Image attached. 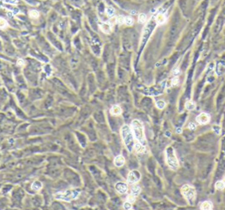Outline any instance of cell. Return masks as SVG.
<instances>
[{
    "mask_svg": "<svg viewBox=\"0 0 225 210\" xmlns=\"http://www.w3.org/2000/svg\"><path fill=\"white\" fill-rule=\"evenodd\" d=\"M155 20H156V22H157V25H162V24H163L164 22H165L166 17L163 14H157V16H156V18H155Z\"/></svg>",
    "mask_w": 225,
    "mask_h": 210,
    "instance_id": "obj_12",
    "label": "cell"
},
{
    "mask_svg": "<svg viewBox=\"0 0 225 210\" xmlns=\"http://www.w3.org/2000/svg\"><path fill=\"white\" fill-rule=\"evenodd\" d=\"M195 102H193V101H188V102H186V104H185V108H186L187 110H194L195 108Z\"/></svg>",
    "mask_w": 225,
    "mask_h": 210,
    "instance_id": "obj_17",
    "label": "cell"
},
{
    "mask_svg": "<svg viewBox=\"0 0 225 210\" xmlns=\"http://www.w3.org/2000/svg\"><path fill=\"white\" fill-rule=\"evenodd\" d=\"M131 130L135 138L139 142H140L142 145H145L146 137H145V132H144L143 124L140 120H134L131 123Z\"/></svg>",
    "mask_w": 225,
    "mask_h": 210,
    "instance_id": "obj_2",
    "label": "cell"
},
{
    "mask_svg": "<svg viewBox=\"0 0 225 210\" xmlns=\"http://www.w3.org/2000/svg\"><path fill=\"white\" fill-rule=\"evenodd\" d=\"M156 12V8H152V9H151V13H155Z\"/></svg>",
    "mask_w": 225,
    "mask_h": 210,
    "instance_id": "obj_40",
    "label": "cell"
},
{
    "mask_svg": "<svg viewBox=\"0 0 225 210\" xmlns=\"http://www.w3.org/2000/svg\"><path fill=\"white\" fill-rule=\"evenodd\" d=\"M80 194V189H71V190H66L64 192H57L54 195L56 199L62 201H66V202H70L72 200H75L79 197Z\"/></svg>",
    "mask_w": 225,
    "mask_h": 210,
    "instance_id": "obj_3",
    "label": "cell"
},
{
    "mask_svg": "<svg viewBox=\"0 0 225 210\" xmlns=\"http://www.w3.org/2000/svg\"><path fill=\"white\" fill-rule=\"evenodd\" d=\"M140 180V173L138 170H132L128 175V183L135 184Z\"/></svg>",
    "mask_w": 225,
    "mask_h": 210,
    "instance_id": "obj_6",
    "label": "cell"
},
{
    "mask_svg": "<svg viewBox=\"0 0 225 210\" xmlns=\"http://www.w3.org/2000/svg\"><path fill=\"white\" fill-rule=\"evenodd\" d=\"M147 15H146V14L141 13V14H140V15H139L138 20H139V22H140V23H145L146 20H147Z\"/></svg>",
    "mask_w": 225,
    "mask_h": 210,
    "instance_id": "obj_22",
    "label": "cell"
},
{
    "mask_svg": "<svg viewBox=\"0 0 225 210\" xmlns=\"http://www.w3.org/2000/svg\"><path fill=\"white\" fill-rule=\"evenodd\" d=\"M116 22L118 24V25H123L124 23V17L120 15V16H118L116 18Z\"/></svg>",
    "mask_w": 225,
    "mask_h": 210,
    "instance_id": "obj_24",
    "label": "cell"
},
{
    "mask_svg": "<svg viewBox=\"0 0 225 210\" xmlns=\"http://www.w3.org/2000/svg\"><path fill=\"white\" fill-rule=\"evenodd\" d=\"M166 162L167 164L169 165L170 169L173 170H176L178 168V162L176 156H175L174 150L172 147H169L166 149Z\"/></svg>",
    "mask_w": 225,
    "mask_h": 210,
    "instance_id": "obj_4",
    "label": "cell"
},
{
    "mask_svg": "<svg viewBox=\"0 0 225 210\" xmlns=\"http://www.w3.org/2000/svg\"><path fill=\"white\" fill-rule=\"evenodd\" d=\"M7 15H8V16L9 17V18H12V17H13L15 15H14V13H13V12L8 11V14H7Z\"/></svg>",
    "mask_w": 225,
    "mask_h": 210,
    "instance_id": "obj_33",
    "label": "cell"
},
{
    "mask_svg": "<svg viewBox=\"0 0 225 210\" xmlns=\"http://www.w3.org/2000/svg\"><path fill=\"white\" fill-rule=\"evenodd\" d=\"M134 149H135V151H136L137 153H144V151H145V147H144V145H142L140 142H135V145H134Z\"/></svg>",
    "mask_w": 225,
    "mask_h": 210,
    "instance_id": "obj_14",
    "label": "cell"
},
{
    "mask_svg": "<svg viewBox=\"0 0 225 210\" xmlns=\"http://www.w3.org/2000/svg\"><path fill=\"white\" fill-rule=\"evenodd\" d=\"M8 25V23H7V21L4 20V19H2L0 18V29H3L5 28V27Z\"/></svg>",
    "mask_w": 225,
    "mask_h": 210,
    "instance_id": "obj_25",
    "label": "cell"
},
{
    "mask_svg": "<svg viewBox=\"0 0 225 210\" xmlns=\"http://www.w3.org/2000/svg\"><path fill=\"white\" fill-rule=\"evenodd\" d=\"M113 163H114V165L116 167H122L125 163V158L122 155H118L114 158Z\"/></svg>",
    "mask_w": 225,
    "mask_h": 210,
    "instance_id": "obj_9",
    "label": "cell"
},
{
    "mask_svg": "<svg viewBox=\"0 0 225 210\" xmlns=\"http://www.w3.org/2000/svg\"><path fill=\"white\" fill-rule=\"evenodd\" d=\"M201 209L202 210H210L212 209V204L209 201H205L201 204Z\"/></svg>",
    "mask_w": 225,
    "mask_h": 210,
    "instance_id": "obj_13",
    "label": "cell"
},
{
    "mask_svg": "<svg viewBox=\"0 0 225 210\" xmlns=\"http://www.w3.org/2000/svg\"><path fill=\"white\" fill-rule=\"evenodd\" d=\"M42 183L41 181H38V180L34 181L31 185V189L34 191H39L40 189H42Z\"/></svg>",
    "mask_w": 225,
    "mask_h": 210,
    "instance_id": "obj_15",
    "label": "cell"
},
{
    "mask_svg": "<svg viewBox=\"0 0 225 210\" xmlns=\"http://www.w3.org/2000/svg\"><path fill=\"white\" fill-rule=\"evenodd\" d=\"M165 135H166V137H170V135H171V134H170V132H169V131H166V132H165Z\"/></svg>",
    "mask_w": 225,
    "mask_h": 210,
    "instance_id": "obj_38",
    "label": "cell"
},
{
    "mask_svg": "<svg viewBox=\"0 0 225 210\" xmlns=\"http://www.w3.org/2000/svg\"><path fill=\"white\" fill-rule=\"evenodd\" d=\"M121 137L124 141L126 148L128 149L129 152H132L134 149V145H135V142H134V135L132 130L128 125H124L122 126L121 128Z\"/></svg>",
    "mask_w": 225,
    "mask_h": 210,
    "instance_id": "obj_1",
    "label": "cell"
},
{
    "mask_svg": "<svg viewBox=\"0 0 225 210\" xmlns=\"http://www.w3.org/2000/svg\"><path fill=\"white\" fill-rule=\"evenodd\" d=\"M124 209H126V210H130L132 209V203L130 202H128V201H126V202L124 203Z\"/></svg>",
    "mask_w": 225,
    "mask_h": 210,
    "instance_id": "obj_27",
    "label": "cell"
},
{
    "mask_svg": "<svg viewBox=\"0 0 225 210\" xmlns=\"http://www.w3.org/2000/svg\"><path fill=\"white\" fill-rule=\"evenodd\" d=\"M115 189L118 193L124 194L128 191V185L126 183H124V182H118L115 185Z\"/></svg>",
    "mask_w": 225,
    "mask_h": 210,
    "instance_id": "obj_8",
    "label": "cell"
},
{
    "mask_svg": "<svg viewBox=\"0 0 225 210\" xmlns=\"http://www.w3.org/2000/svg\"><path fill=\"white\" fill-rule=\"evenodd\" d=\"M3 6V1H0V8H2Z\"/></svg>",
    "mask_w": 225,
    "mask_h": 210,
    "instance_id": "obj_39",
    "label": "cell"
},
{
    "mask_svg": "<svg viewBox=\"0 0 225 210\" xmlns=\"http://www.w3.org/2000/svg\"><path fill=\"white\" fill-rule=\"evenodd\" d=\"M178 81H179V80H178V78L177 76H174L173 79H172L171 81V86L172 87H174V86L178 85Z\"/></svg>",
    "mask_w": 225,
    "mask_h": 210,
    "instance_id": "obj_28",
    "label": "cell"
},
{
    "mask_svg": "<svg viewBox=\"0 0 225 210\" xmlns=\"http://www.w3.org/2000/svg\"><path fill=\"white\" fill-rule=\"evenodd\" d=\"M124 24L128 26H130V25H133L134 24V20L131 18L130 16H126L124 17Z\"/></svg>",
    "mask_w": 225,
    "mask_h": 210,
    "instance_id": "obj_21",
    "label": "cell"
},
{
    "mask_svg": "<svg viewBox=\"0 0 225 210\" xmlns=\"http://www.w3.org/2000/svg\"><path fill=\"white\" fill-rule=\"evenodd\" d=\"M12 12H13V13H14V15H16V14H18V13H19V9H18V8H14V9H13V11H12Z\"/></svg>",
    "mask_w": 225,
    "mask_h": 210,
    "instance_id": "obj_35",
    "label": "cell"
},
{
    "mask_svg": "<svg viewBox=\"0 0 225 210\" xmlns=\"http://www.w3.org/2000/svg\"><path fill=\"white\" fill-rule=\"evenodd\" d=\"M213 131L215 132V134L217 135H219L221 133V127L218 126V125H213Z\"/></svg>",
    "mask_w": 225,
    "mask_h": 210,
    "instance_id": "obj_29",
    "label": "cell"
},
{
    "mask_svg": "<svg viewBox=\"0 0 225 210\" xmlns=\"http://www.w3.org/2000/svg\"><path fill=\"white\" fill-rule=\"evenodd\" d=\"M100 28H101V30H102V32H104V33H106V34L110 33L111 30H112V28H111V25L110 24H108V23H102L100 25Z\"/></svg>",
    "mask_w": 225,
    "mask_h": 210,
    "instance_id": "obj_11",
    "label": "cell"
},
{
    "mask_svg": "<svg viewBox=\"0 0 225 210\" xmlns=\"http://www.w3.org/2000/svg\"><path fill=\"white\" fill-rule=\"evenodd\" d=\"M172 72H173V75H174L175 76H177V75L179 74L180 70H179V69H178V68H175V69H173Z\"/></svg>",
    "mask_w": 225,
    "mask_h": 210,
    "instance_id": "obj_32",
    "label": "cell"
},
{
    "mask_svg": "<svg viewBox=\"0 0 225 210\" xmlns=\"http://www.w3.org/2000/svg\"><path fill=\"white\" fill-rule=\"evenodd\" d=\"M224 184H225V180H224Z\"/></svg>",
    "mask_w": 225,
    "mask_h": 210,
    "instance_id": "obj_41",
    "label": "cell"
},
{
    "mask_svg": "<svg viewBox=\"0 0 225 210\" xmlns=\"http://www.w3.org/2000/svg\"><path fill=\"white\" fill-rule=\"evenodd\" d=\"M110 113L113 116H118L122 113V108L118 105H113L110 109Z\"/></svg>",
    "mask_w": 225,
    "mask_h": 210,
    "instance_id": "obj_10",
    "label": "cell"
},
{
    "mask_svg": "<svg viewBox=\"0 0 225 210\" xmlns=\"http://www.w3.org/2000/svg\"><path fill=\"white\" fill-rule=\"evenodd\" d=\"M130 15H136V11H135V10H131V11H130Z\"/></svg>",
    "mask_w": 225,
    "mask_h": 210,
    "instance_id": "obj_36",
    "label": "cell"
},
{
    "mask_svg": "<svg viewBox=\"0 0 225 210\" xmlns=\"http://www.w3.org/2000/svg\"><path fill=\"white\" fill-rule=\"evenodd\" d=\"M188 128L191 130H195V129H196V125H195V123H193V122H190L188 125Z\"/></svg>",
    "mask_w": 225,
    "mask_h": 210,
    "instance_id": "obj_30",
    "label": "cell"
},
{
    "mask_svg": "<svg viewBox=\"0 0 225 210\" xmlns=\"http://www.w3.org/2000/svg\"><path fill=\"white\" fill-rule=\"evenodd\" d=\"M17 65H19V66H23V65H25V61H24V59L19 58V59L17 60Z\"/></svg>",
    "mask_w": 225,
    "mask_h": 210,
    "instance_id": "obj_31",
    "label": "cell"
},
{
    "mask_svg": "<svg viewBox=\"0 0 225 210\" xmlns=\"http://www.w3.org/2000/svg\"><path fill=\"white\" fill-rule=\"evenodd\" d=\"M211 118L210 115L207 113H202L198 115V116L195 118V120L198 122L201 125H206V124H208L210 121Z\"/></svg>",
    "mask_w": 225,
    "mask_h": 210,
    "instance_id": "obj_7",
    "label": "cell"
},
{
    "mask_svg": "<svg viewBox=\"0 0 225 210\" xmlns=\"http://www.w3.org/2000/svg\"><path fill=\"white\" fill-rule=\"evenodd\" d=\"M181 193L189 202H192V201L195 200V195H196L195 189L190 185L183 186L181 188Z\"/></svg>",
    "mask_w": 225,
    "mask_h": 210,
    "instance_id": "obj_5",
    "label": "cell"
},
{
    "mask_svg": "<svg viewBox=\"0 0 225 210\" xmlns=\"http://www.w3.org/2000/svg\"><path fill=\"white\" fill-rule=\"evenodd\" d=\"M9 3H18V1L17 0H10Z\"/></svg>",
    "mask_w": 225,
    "mask_h": 210,
    "instance_id": "obj_37",
    "label": "cell"
},
{
    "mask_svg": "<svg viewBox=\"0 0 225 210\" xmlns=\"http://www.w3.org/2000/svg\"><path fill=\"white\" fill-rule=\"evenodd\" d=\"M224 187H225L224 181H223V180H218V181L216 182L215 188L217 189V190H223V189H224Z\"/></svg>",
    "mask_w": 225,
    "mask_h": 210,
    "instance_id": "obj_20",
    "label": "cell"
},
{
    "mask_svg": "<svg viewBox=\"0 0 225 210\" xmlns=\"http://www.w3.org/2000/svg\"><path fill=\"white\" fill-rule=\"evenodd\" d=\"M106 14H107V15L109 17L112 18V17L114 16V14H115L114 8H112V7H108V8H106Z\"/></svg>",
    "mask_w": 225,
    "mask_h": 210,
    "instance_id": "obj_19",
    "label": "cell"
},
{
    "mask_svg": "<svg viewBox=\"0 0 225 210\" xmlns=\"http://www.w3.org/2000/svg\"><path fill=\"white\" fill-rule=\"evenodd\" d=\"M140 192H141V188L137 185H135L131 188V193L133 194V195H135V197H137V196L140 195Z\"/></svg>",
    "mask_w": 225,
    "mask_h": 210,
    "instance_id": "obj_16",
    "label": "cell"
},
{
    "mask_svg": "<svg viewBox=\"0 0 225 210\" xmlns=\"http://www.w3.org/2000/svg\"><path fill=\"white\" fill-rule=\"evenodd\" d=\"M176 133H178V134H181L182 133V129L180 128V127H178V128L176 129Z\"/></svg>",
    "mask_w": 225,
    "mask_h": 210,
    "instance_id": "obj_34",
    "label": "cell"
},
{
    "mask_svg": "<svg viewBox=\"0 0 225 210\" xmlns=\"http://www.w3.org/2000/svg\"><path fill=\"white\" fill-rule=\"evenodd\" d=\"M39 15H40L39 12L36 9H32L29 12V16H30L31 19H37L39 17Z\"/></svg>",
    "mask_w": 225,
    "mask_h": 210,
    "instance_id": "obj_18",
    "label": "cell"
},
{
    "mask_svg": "<svg viewBox=\"0 0 225 210\" xmlns=\"http://www.w3.org/2000/svg\"><path fill=\"white\" fill-rule=\"evenodd\" d=\"M135 195H133V194H130V195L127 197V201L128 202H131V203H133V202H135Z\"/></svg>",
    "mask_w": 225,
    "mask_h": 210,
    "instance_id": "obj_26",
    "label": "cell"
},
{
    "mask_svg": "<svg viewBox=\"0 0 225 210\" xmlns=\"http://www.w3.org/2000/svg\"><path fill=\"white\" fill-rule=\"evenodd\" d=\"M156 106L157 107V108H159V109H163V108H164V107L166 106V104L164 101L163 100H159L157 101V103H156Z\"/></svg>",
    "mask_w": 225,
    "mask_h": 210,
    "instance_id": "obj_23",
    "label": "cell"
}]
</instances>
